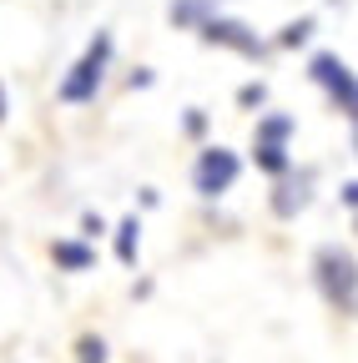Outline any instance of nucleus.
I'll list each match as a JSON object with an SVG mask.
<instances>
[{
  "instance_id": "1",
  "label": "nucleus",
  "mask_w": 358,
  "mask_h": 363,
  "mask_svg": "<svg viewBox=\"0 0 358 363\" xmlns=\"http://www.w3.org/2000/svg\"><path fill=\"white\" fill-rule=\"evenodd\" d=\"M313 288L323 293V303L338 318H353V308H358V257H353V247L323 242L313 252Z\"/></svg>"
},
{
  "instance_id": "2",
  "label": "nucleus",
  "mask_w": 358,
  "mask_h": 363,
  "mask_svg": "<svg viewBox=\"0 0 358 363\" xmlns=\"http://www.w3.org/2000/svg\"><path fill=\"white\" fill-rule=\"evenodd\" d=\"M111 56H116V40H111V30H96V35H91V45L81 51V61H76V66L61 76V86H56V101H61V106H91V101L101 96V86H106Z\"/></svg>"
},
{
  "instance_id": "3",
  "label": "nucleus",
  "mask_w": 358,
  "mask_h": 363,
  "mask_svg": "<svg viewBox=\"0 0 358 363\" xmlns=\"http://www.w3.org/2000/svg\"><path fill=\"white\" fill-rule=\"evenodd\" d=\"M308 81L328 96V106L343 116V121H353L358 116V81H353V66L343 61V56H333V51H318L308 61Z\"/></svg>"
},
{
  "instance_id": "4",
  "label": "nucleus",
  "mask_w": 358,
  "mask_h": 363,
  "mask_svg": "<svg viewBox=\"0 0 358 363\" xmlns=\"http://www.w3.org/2000/svg\"><path fill=\"white\" fill-rule=\"evenodd\" d=\"M237 177H242V157L233 147H202L197 162H192V192L202 202H217V197H228L237 187Z\"/></svg>"
},
{
  "instance_id": "5",
  "label": "nucleus",
  "mask_w": 358,
  "mask_h": 363,
  "mask_svg": "<svg viewBox=\"0 0 358 363\" xmlns=\"http://www.w3.org/2000/svg\"><path fill=\"white\" fill-rule=\"evenodd\" d=\"M313 192H318V167H293L273 182V192H267V212L278 222H298L308 207H313Z\"/></svg>"
},
{
  "instance_id": "6",
  "label": "nucleus",
  "mask_w": 358,
  "mask_h": 363,
  "mask_svg": "<svg viewBox=\"0 0 358 363\" xmlns=\"http://www.w3.org/2000/svg\"><path fill=\"white\" fill-rule=\"evenodd\" d=\"M197 35H202L207 45H228V51H237V56H247V61H262V56H267V45L257 40V30L242 26V21H233V16H222V11H217Z\"/></svg>"
},
{
  "instance_id": "7",
  "label": "nucleus",
  "mask_w": 358,
  "mask_h": 363,
  "mask_svg": "<svg viewBox=\"0 0 358 363\" xmlns=\"http://www.w3.org/2000/svg\"><path fill=\"white\" fill-rule=\"evenodd\" d=\"M51 262H56L61 272H91V267H96V247L81 242V238H56V242H51Z\"/></svg>"
},
{
  "instance_id": "8",
  "label": "nucleus",
  "mask_w": 358,
  "mask_h": 363,
  "mask_svg": "<svg viewBox=\"0 0 358 363\" xmlns=\"http://www.w3.org/2000/svg\"><path fill=\"white\" fill-rule=\"evenodd\" d=\"M106 238H111V252H116V262H121V267H137V252H142V217H137V212L121 217Z\"/></svg>"
},
{
  "instance_id": "9",
  "label": "nucleus",
  "mask_w": 358,
  "mask_h": 363,
  "mask_svg": "<svg viewBox=\"0 0 358 363\" xmlns=\"http://www.w3.org/2000/svg\"><path fill=\"white\" fill-rule=\"evenodd\" d=\"M298 136V116L288 111H257V126H252V142H273V147H293Z\"/></svg>"
},
{
  "instance_id": "10",
  "label": "nucleus",
  "mask_w": 358,
  "mask_h": 363,
  "mask_svg": "<svg viewBox=\"0 0 358 363\" xmlns=\"http://www.w3.org/2000/svg\"><path fill=\"white\" fill-rule=\"evenodd\" d=\"M167 16H172L177 30H202V26L217 16V0H172Z\"/></svg>"
},
{
  "instance_id": "11",
  "label": "nucleus",
  "mask_w": 358,
  "mask_h": 363,
  "mask_svg": "<svg viewBox=\"0 0 358 363\" xmlns=\"http://www.w3.org/2000/svg\"><path fill=\"white\" fill-rule=\"evenodd\" d=\"M252 167L262 172V177H283V172H293L298 162H293V152L288 147H273V142H252Z\"/></svg>"
},
{
  "instance_id": "12",
  "label": "nucleus",
  "mask_w": 358,
  "mask_h": 363,
  "mask_svg": "<svg viewBox=\"0 0 358 363\" xmlns=\"http://www.w3.org/2000/svg\"><path fill=\"white\" fill-rule=\"evenodd\" d=\"M313 30H318V21H313V16L288 21V26L278 30V51H298V45H308V40H313Z\"/></svg>"
},
{
  "instance_id": "13",
  "label": "nucleus",
  "mask_w": 358,
  "mask_h": 363,
  "mask_svg": "<svg viewBox=\"0 0 358 363\" xmlns=\"http://www.w3.org/2000/svg\"><path fill=\"white\" fill-rule=\"evenodd\" d=\"M76 363H111L106 358V338L101 333H81L76 338Z\"/></svg>"
},
{
  "instance_id": "14",
  "label": "nucleus",
  "mask_w": 358,
  "mask_h": 363,
  "mask_svg": "<svg viewBox=\"0 0 358 363\" xmlns=\"http://www.w3.org/2000/svg\"><path fill=\"white\" fill-rule=\"evenodd\" d=\"M237 106H242V111H262V106H267V81L237 86Z\"/></svg>"
},
{
  "instance_id": "15",
  "label": "nucleus",
  "mask_w": 358,
  "mask_h": 363,
  "mask_svg": "<svg viewBox=\"0 0 358 363\" xmlns=\"http://www.w3.org/2000/svg\"><path fill=\"white\" fill-rule=\"evenodd\" d=\"M106 233H111V227H106L101 212H81V233H76L81 242H91V247H96V238H106Z\"/></svg>"
},
{
  "instance_id": "16",
  "label": "nucleus",
  "mask_w": 358,
  "mask_h": 363,
  "mask_svg": "<svg viewBox=\"0 0 358 363\" xmlns=\"http://www.w3.org/2000/svg\"><path fill=\"white\" fill-rule=\"evenodd\" d=\"M182 131H187V136H202V131H207V111H202V106H192V111H187V121H182Z\"/></svg>"
},
{
  "instance_id": "17",
  "label": "nucleus",
  "mask_w": 358,
  "mask_h": 363,
  "mask_svg": "<svg viewBox=\"0 0 358 363\" xmlns=\"http://www.w3.org/2000/svg\"><path fill=\"white\" fill-rule=\"evenodd\" d=\"M338 202H343V212H353V207H358V182H353V177H343V187H338Z\"/></svg>"
},
{
  "instance_id": "18",
  "label": "nucleus",
  "mask_w": 358,
  "mask_h": 363,
  "mask_svg": "<svg viewBox=\"0 0 358 363\" xmlns=\"http://www.w3.org/2000/svg\"><path fill=\"white\" fill-rule=\"evenodd\" d=\"M152 81H157V76H152V71H147V66H137V71H131V91H137V86H142V91H147V86H152Z\"/></svg>"
},
{
  "instance_id": "19",
  "label": "nucleus",
  "mask_w": 358,
  "mask_h": 363,
  "mask_svg": "<svg viewBox=\"0 0 358 363\" xmlns=\"http://www.w3.org/2000/svg\"><path fill=\"white\" fill-rule=\"evenodd\" d=\"M6 111H11V96H6V86H0V121H6Z\"/></svg>"
}]
</instances>
